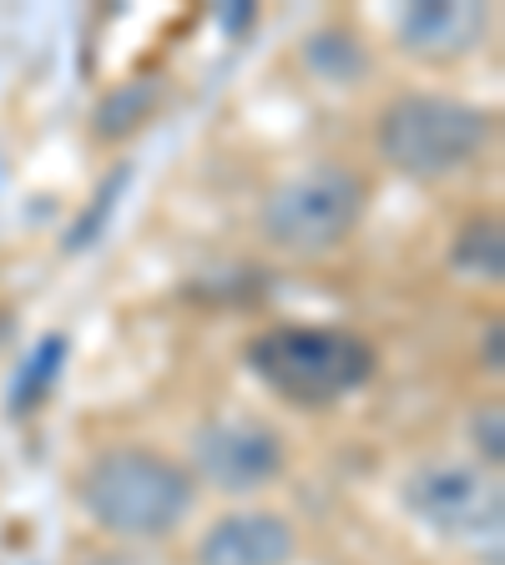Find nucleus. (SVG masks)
<instances>
[{
	"label": "nucleus",
	"instance_id": "1",
	"mask_svg": "<svg viewBox=\"0 0 505 565\" xmlns=\"http://www.w3.org/2000/svg\"><path fill=\"white\" fill-rule=\"evenodd\" d=\"M76 500L102 535L122 545H147L167 541L192 515L198 480L172 455H157L147 445H112L82 470Z\"/></svg>",
	"mask_w": 505,
	"mask_h": 565
},
{
	"label": "nucleus",
	"instance_id": "2",
	"mask_svg": "<svg viewBox=\"0 0 505 565\" xmlns=\"http://www.w3.org/2000/svg\"><path fill=\"white\" fill-rule=\"evenodd\" d=\"M248 369L288 404H334L375 379V349L344 323H278L248 343Z\"/></svg>",
	"mask_w": 505,
	"mask_h": 565
},
{
	"label": "nucleus",
	"instance_id": "3",
	"mask_svg": "<svg viewBox=\"0 0 505 565\" xmlns=\"http://www.w3.org/2000/svg\"><path fill=\"white\" fill-rule=\"evenodd\" d=\"M491 111L465 96L445 92H404L379 111L375 147L400 177L414 182H440L471 167L491 141Z\"/></svg>",
	"mask_w": 505,
	"mask_h": 565
},
{
	"label": "nucleus",
	"instance_id": "4",
	"mask_svg": "<svg viewBox=\"0 0 505 565\" xmlns=\"http://www.w3.org/2000/svg\"><path fill=\"white\" fill-rule=\"evenodd\" d=\"M365 177L334 157H318V162L294 167L263 192L259 227L269 247H278L288 258H324L365 223Z\"/></svg>",
	"mask_w": 505,
	"mask_h": 565
},
{
	"label": "nucleus",
	"instance_id": "5",
	"mask_svg": "<svg viewBox=\"0 0 505 565\" xmlns=\"http://www.w3.org/2000/svg\"><path fill=\"white\" fill-rule=\"evenodd\" d=\"M400 500L420 525H430L445 541H495L505 525L501 480L485 475V465L465 459H424L404 475Z\"/></svg>",
	"mask_w": 505,
	"mask_h": 565
},
{
	"label": "nucleus",
	"instance_id": "6",
	"mask_svg": "<svg viewBox=\"0 0 505 565\" xmlns=\"http://www.w3.org/2000/svg\"><path fill=\"white\" fill-rule=\"evenodd\" d=\"M288 445L263 419H208L192 435V480L223 494H253L283 470Z\"/></svg>",
	"mask_w": 505,
	"mask_h": 565
},
{
	"label": "nucleus",
	"instance_id": "7",
	"mask_svg": "<svg viewBox=\"0 0 505 565\" xmlns=\"http://www.w3.org/2000/svg\"><path fill=\"white\" fill-rule=\"evenodd\" d=\"M491 35V11L481 0H414L394 21V41L404 56L424 66H455L475 56Z\"/></svg>",
	"mask_w": 505,
	"mask_h": 565
},
{
	"label": "nucleus",
	"instance_id": "8",
	"mask_svg": "<svg viewBox=\"0 0 505 565\" xmlns=\"http://www.w3.org/2000/svg\"><path fill=\"white\" fill-rule=\"evenodd\" d=\"M298 555V530L288 515L263 505H243L218 515L198 535V565H294Z\"/></svg>",
	"mask_w": 505,
	"mask_h": 565
},
{
	"label": "nucleus",
	"instance_id": "9",
	"mask_svg": "<svg viewBox=\"0 0 505 565\" xmlns=\"http://www.w3.org/2000/svg\"><path fill=\"white\" fill-rule=\"evenodd\" d=\"M450 263H455L460 273H471V278L481 282H501L505 278V227L495 212H475V217H465L455 233V243H450Z\"/></svg>",
	"mask_w": 505,
	"mask_h": 565
},
{
	"label": "nucleus",
	"instance_id": "10",
	"mask_svg": "<svg viewBox=\"0 0 505 565\" xmlns=\"http://www.w3.org/2000/svg\"><path fill=\"white\" fill-rule=\"evenodd\" d=\"M304 66L314 71L318 82L349 86V82H359V76L369 71V51L359 46L344 25H329V31H314L304 41Z\"/></svg>",
	"mask_w": 505,
	"mask_h": 565
},
{
	"label": "nucleus",
	"instance_id": "11",
	"mask_svg": "<svg viewBox=\"0 0 505 565\" xmlns=\"http://www.w3.org/2000/svg\"><path fill=\"white\" fill-rule=\"evenodd\" d=\"M147 106H152V92H147V86H122L117 96H106V106L102 111H96V131H102V137H117V131H131V121L141 117V111H147Z\"/></svg>",
	"mask_w": 505,
	"mask_h": 565
},
{
	"label": "nucleus",
	"instance_id": "12",
	"mask_svg": "<svg viewBox=\"0 0 505 565\" xmlns=\"http://www.w3.org/2000/svg\"><path fill=\"white\" fill-rule=\"evenodd\" d=\"M471 445H475V455H481V465H491V475L501 470V459H505V414H501V404H481V409H475Z\"/></svg>",
	"mask_w": 505,
	"mask_h": 565
},
{
	"label": "nucleus",
	"instance_id": "13",
	"mask_svg": "<svg viewBox=\"0 0 505 565\" xmlns=\"http://www.w3.org/2000/svg\"><path fill=\"white\" fill-rule=\"evenodd\" d=\"M501 343H505V323H501V318H491V323H485V333H481V364H485V374H491V379L505 374Z\"/></svg>",
	"mask_w": 505,
	"mask_h": 565
},
{
	"label": "nucleus",
	"instance_id": "14",
	"mask_svg": "<svg viewBox=\"0 0 505 565\" xmlns=\"http://www.w3.org/2000/svg\"><path fill=\"white\" fill-rule=\"evenodd\" d=\"M92 565H152V561H147V555H127V551H112V555H102V561H92Z\"/></svg>",
	"mask_w": 505,
	"mask_h": 565
}]
</instances>
